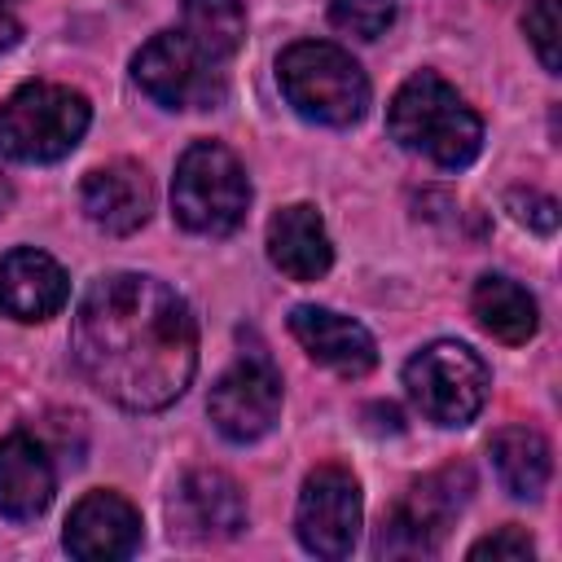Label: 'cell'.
<instances>
[{
    "label": "cell",
    "mask_w": 562,
    "mask_h": 562,
    "mask_svg": "<svg viewBox=\"0 0 562 562\" xmlns=\"http://www.w3.org/2000/svg\"><path fill=\"white\" fill-rule=\"evenodd\" d=\"M536 553V544H531V536L522 531V527H501V531H492V536H483L479 544H470V558L479 562V558H492V562H522V558H531Z\"/></svg>",
    "instance_id": "obj_24"
},
{
    "label": "cell",
    "mask_w": 562,
    "mask_h": 562,
    "mask_svg": "<svg viewBox=\"0 0 562 562\" xmlns=\"http://www.w3.org/2000/svg\"><path fill=\"white\" fill-rule=\"evenodd\" d=\"M294 531L316 558H347L360 536V483L342 465H316L303 479Z\"/></svg>",
    "instance_id": "obj_9"
},
{
    "label": "cell",
    "mask_w": 562,
    "mask_h": 562,
    "mask_svg": "<svg viewBox=\"0 0 562 562\" xmlns=\"http://www.w3.org/2000/svg\"><path fill=\"white\" fill-rule=\"evenodd\" d=\"M70 281L61 263L35 246H18L0 259V312L13 321H48L66 307Z\"/></svg>",
    "instance_id": "obj_14"
},
{
    "label": "cell",
    "mask_w": 562,
    "mask_h": 562,
    "mask_svg": "<svg viewBox=\"0 0 562 562\" xmlns=\"http://www.w3.org/2000/svg\"><path fill=\"white\" fill-rule=\"evenodd\" d=\"M505 206H509V215H514L518 224H527L531 233H553V228H558V202H553L549 193H536V189H509Z\"/></svg>",
    "instance_id": "obj_23"
},
{
    "label": "cell",
    "mask_w": 562,
    "mask_h": 562,
    "mask_svg": "<svg viewBox=\"0 0 562 562\" xmlns=\"http://www.w3.org/2000/svg\"><path fill=\"white\" fill-rule=\"evenodd\" d=\"M9 202H13V184L4 180V171H0V215L9 211Z\"/></svg>",
    "instance_id": "obj_26"
},
{
    "label": "cell",
    "mask_w": 562,
    "mask_h": 562,
    "mask_svg": "<svg viewBox=\"0 0 562 562\" xmlns=\"http://www.w3.org/2000/svg\"><path fill=\"white\" fill-rule=\"evenodd\" d=\"M180 31L215 61L233 57L246 40V9L241 0H184Z\"/></svg>",
    "instance_id": "obj_20"
},
{
    "label": "cell",
    "mask_w": 562,
    "mask_h": 562,
    "mask_svg": "<svg viewBox=\"0 0 562 562\" xmlns=\"http://www.w3.org/2000/svg\"><path fill=\"white\" fill-rule=\"evenodd\" d=\"M268 259L290 281H316L329 272L334 246H329V233H325V220L316 215V206L294 202L268 220Z\"/></svg>",
    "instance_id": "obj_17"
},
{
    "label": "cell",
    "mask_w": 562,
    "mask_h": 562,
    "mask_svg": "<svg viewBox=\"0 0 562 562\" xmlns=\"http://www.w3.org/2000/svg\"><path fill=\"white\" fill-rule=\"evenodd\" d=\"M92 123L83 92L66 83H22L0 105V154L13 162H57L66 158Z\"/></svg>",
    "instance_id": "obj_4"
},
{
    "label": "cell",
    "mask_w": 562,
    "mask_h": 562,
    "mask_svg": "<svg viewBox=\"0 0 562 562\" xmlns=\"http://www.w3.org/2000/svg\"><path fill=\"white\" fill-rule=\"evenodd\" d=\"M474 479L465 465H443L408 487V496L382 518V531L373 540L378 558H426L443 544L448 522L465 505Z\"/></svg>",
    "instance_id": "obj_8"
},
{
    "label": "cell",
    "mask_w": 562,
    "mask_h": 562,
    "mask_svg": "<svg viewBox=\"0 0 562 562\" xmlns=\"http://www.w3.org/2000/svg\"><path fill=\"white\" fill-rule=\"evenodd\" d=\"M386 132L408 154H422L448 171L470 167L483 149V119L435 70H417L395 88L386 105Z\"/></svg>",
    "instance_id": "obj_2"
},
{
    "label": "cell",
    "mask_w": 562,
    "mask_h": 562,
    "mask_svg": "<svg viewBox=\"0 0 562 562\" xmlns=\"http://www.w3.org/2000/svg\"><path fill=\"white\" fill-rule=\"evenodd\" d=\"M246 206H250V180L224 145L198 140L180 154L171 176V211L189 233L224 237L246 220Z\"/></svg>",
    "instance_id": "obj_5"
},
{
    "label": "cell",
    "mask_w": 562,
    "mask_h": 562,
    "mask_svg": "<svg viewBox=\"0 0 562 562\" xmlns=\"http://www.w3.org/2000/svg\"><path fill=\"white\" fill-rule=\"evenodd\" d=\"M290 334L299 338V347L316 364H325V369H334L342 378H364L378 364L373 334L360 321L342 316V312H329V307H316V303H299L290 312Z\"/></svg>",
    "instance_id": "obj_12"
},
{
    "label": "cell",
    "mask_w": 562,
    "mask_h": 562,
    "mask_svg": "<svg viewBox=\"0 0 562 562\" xmlns=\"http://www.w3.org/2000/svg\"><path fill=\"white\" fill-rule=\"evenodd\" d=\"M206 413L215 430L233 443H255L263 439L277 417H281V378L268 360H241L233 364L206 400Z\"/></svg>",
    "instance_id": "obj_10"
},
{
    "label": "cell",
    "mask_w": 562,
    "mask_h": 562,
    "mask_svg": "<svg viewBox=\"0 0 562 562\" xmlns=\"http://www.w3.org/2000/svg\"><path fill=\"white\" fill-rule=\"evenodd\" d=\"M492 452V465H496V479L505 483L509 496H522V501H536L553 474V457H549V443L540 430L531 426H501L487 443Z\"/></svg>",
    "instance_id": "obj_19"
},
{
    "label": "cell",
    "mask_w": 562,
    "mask_h": 562,
    "mask_svg": "<svg viewBox=\"0 0 562 562\" xmlns=\"http://www.w3.org/2000/svg\"><path fill=\"white\" fill-rule=\"evenodd\" d=\"M132 79L167 110H211L224 101V70L184 31H158L132 57Z\"/></svg>",
    "instance_id": "obj_7"
},
{
    "label": "cell",
    "mask_w": 562,
    "mask_h": 562,
    "mask_svg": "<svg viewBox=\"0 0 562 562\" xmlns=\"http://www.w3.org/2000/svg\"><path fill=\"white\" fill-rule=\"evenodd\" d=\"M18 40H22V22H18V13L9 9V0H0V53H9Z\"/></svg>",
    "instance_id": "obj_25"
},
{
    "label": "cell",
    "mask_w": 562,
    "mask_h": 562,
    "mask_svg": "<svg viewBox=\"0 0 562 562\" xmlns=\"http://www.w3.org/2000/svg\"><path fill=\"white\" fill-rule=\"evenodd\" d=\"M400 0H329V22L356 40H378L395 22Z\"/></svg>",
    "instance_id": "obj_21"
},
{
    "label": "cell",
    "mask_w": 562,
    "mask_h": 562,
    "mask_svg": "<svg viewBox=\"0 0 562 562\" xmlns=\"http://www.w3.org/2000/svg\"><path fill=\"white\" fill-rule=\"evenodd\" d=\"M57 487L53 461L40 439L31 435H9L0 439V514L13 522H31L48 509Z\"/></svg>",
    "instance_id": "obj_16"
},
{
    "label": "cell",
    "mask_w": 562,
    "mask_h": 562,
    "mask_svg": "<svg viewBox=\"0 0 562 562\" xmlns=\"http://www.w3.org/2000/svg\"><path fill=\"white\" fill-rule=\"evenodd\" d=\"M83 215L101 228V233H114V237H127L136 233L149 211H154V184L145 176L140 162L132 158H119V162H105V167H92L83 176Z\"/></svg>",
    "instance_id": "obj_13"
},
{
    "label": "cell",
    "mask_w": 562,
    "mask_h": 562,
    "mask_svg": "<svg viewBox=\"0 0 562 562\" xmlns=\"http://www.w3.org/2000/svg\"><path fill=\"white\" fill-rule=\"evenodd\" d=\"M522 31H527V40H531L540 66H544L549 75H558V66H562V57H558V31H562V22H558V0H531V9L522 13Z\"/></svg>",
    "instance_id": "obj_22"
},
{
    "label": "cell",
    "mask_w": 562,
    "mask_h": 562,
    "mask_svg": "<svg viewBox=\"0 0 562 562\" xmlns=\"http://www.w3.org/2000/svg\"><path fill=\"white\" fill-rule=\"evenodd\" d=\"M277 83L285 101L325 127H351L369 110V79L360 61L329 40H299L277 57Z\"/></svg>",
    "instance_id": "obj_3"
},
{
    "label": "cell",
    "mask_w": 562,
    "mask_h": 562,
    "mask_svg": "<svg viewBox=\"0 0 562 562\" xmlns=\"http://www.w3.org/2000/svg\"><path fill=\"white\" fill-rule=\"evenodd\" d=\"M404 386L435 426H470L487 400V364L465 342H430L404 364Z\"/></svg>",
    "instance_id": "obj_6"
},
{
    "label": "cell",
    "mask_w": 562,
    "mask_h": 562,
    "mask_svg": "<svg viewBox=\"0 0 562 562\" xmlns=\"http://www.w3.org/2000/svg\"><path fill=\"white\" fill-rule=\"evenodd\" d=\"M70 351L92 391L119 408L158 413L198 373V325L189 303L158 277L110 272L83 290Z\"/></svg>",
    "instance_id": "obj_1"
},
{
    "label": "cell",
    "mask_w": 562,
    "mask_h": 562,
    "mask_svg": "<svg viewBox=\"0 0 562 562\" xmlns=\"http://www.w3.org/2000/svg\"><path fill=\"white\" fill-rule=\"evenodd\" d=\"M470 312H474V321H479L483 334H492L496 342H509V347L536 338V329H540L536 299L518 281H509L501 272H487V277L474 281Z\"/></svg>",
    "instance_id": "obj_18"
},
{
    "label": "cell",
    "mask_w": 562,
    "mask_h": 562,
    "mask_svg": "<svg viewBox=\"0 0 562 562\" xmlns=\"http://www.w3.org/2000/svg\"><path fill=\"white\" fill-rule=\"evenodd\" d=\"M171 527L189 540H228L246 527V496L224 470H189L171 496Z\"/></svg>",
    "instance_id": "obj_11"
},
{
    "label": "cell",
    "mask_w": 562,
    "mask_h": 562,
    "mask_svg": "<svg viewBox=\"0 0 562 562\" xmlns=\"http://www.w3.org/2000/svg\"><path fill=\"white\" fill-rule=\"evenodd\" d=\"M140 544V514L119 492H88L66 518V549L75 558H127Z\"/></svg>",
    "instance_id": "obj_15"
}]
</instances>
